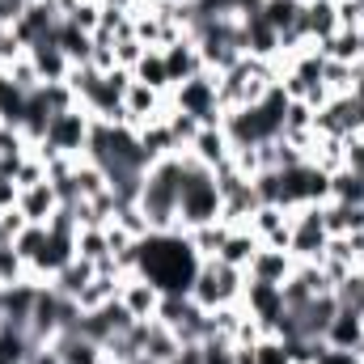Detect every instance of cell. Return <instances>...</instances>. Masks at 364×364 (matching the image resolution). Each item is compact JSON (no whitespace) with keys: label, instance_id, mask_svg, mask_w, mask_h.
I'll return each mask as SVG.
<instances>
[{"label":"cell","instance_id":"5","mask_svg":"<svg viewBox=\"0 0 364 364\" xmlns=\"http://www.w3.org/2000/svg\"><path fill=\"white\" fill-rule=\"evenodd\" d=\"M90 136H93V114L81 110V106H68V110L51 114L47 136L34 144V153H38L43 161H55V157H85Z\"/></svg>","mask_w":364,"mask_h":364},{"label":"cell","instance_id":"4","mask_svg":"<svg viewBox=\"0 0 364 364\" xmlns=\"http://www.w3.org/2000/svg\"><path fill=\"white\" fill-rule=\"evenodd\" d=\"M275 85H279L275 64H272V60H259V55H242L229 73H220V77H216V93H220L225 114H229V110H242V106L263 102Z\"/></svg>","mask_w":364,"mask_h":364},{"label":"cell","instance_id":"14","mask_svg":"<svg viewBox=\"0 0 364 364\" xmlns=\"http://www.w3.org/2000/svg\"><path fill=\"white\" fill-rule=\"evenodd\" d=\"M47 348L55 352V360H60V364H106V348H102L97 339H90L81 326L60 331Z\"/></svg>","mask_w":364,"mask_h":364},{"label":"cell","instance_id":"8","mask_svg":"<svg viewBox=\"0 0 364 364\" xmlns=\"http://www.w3.org/2000/svg\"><path fill=\"white\" fill-rule=\"evenodd\" d=\"M331 246V233H326V216H322V203H305L292 212V237H288V255L296 263H322Z\"/></svg>","mask_w":364,"mask_h":364},{"label":"cell","instance_id":"3","mask_svg":"<svg viewBox=\"0 0 364 364\" xmlns=\"http://www.w3.org/2000/svg\"><path fill=\"white\" fill-rule=\"evenodd\" d=\"M220 220V182L216 170L199 166L191 153H182V195H178V229H195V225H212Z\"/></svg>","mask_w":364,"mask_h":364},{"label":"cell","instance_id":"39","mask_svg":"<svg viewBox=\"0 0 364 364\" xmlns=\"http://www.w3.org/2000/svg\"><path fill=\"white\" fill-rule=\"evenodd\" d=\"M26 55V43H21V34L13 30V26H0V68H9L13 60H21Z\"/></svg>","mask_w":364,"mask_h":364},{"label":"cell","instance_id":"21","mask_svg":"<svg viewBox=\"0 0 364 364\" xmlns=\"http://www.w3.org/2000/svg\"><path fill=\"white\" fill-rule=\"evenodd\" d=\"M296 267V259L288 250H275V246H259L250 267H246V279H263V284H284Z\"/></svg>","mask_w":364,"mask_h":364},{"label":"cell","instance_id":"40","mask_svg":"<svg viewBox=\"0 0 364 364\" xmlns=\"http://www.w3.org/2000/svg\"><path fill=\"white\" fill-rule=\"evenodd\" d=\"M26 225H30V220H26V216H21L17 208L0 212V246H13V242H17V233H21Z\"/></svg>","mask_w":364,"mask_h":364},{"label":"cell","instance_id":"12","mask_svg":"<svg viewBox=\"0 0 364 364\" xmlns=\"http://www.w3.org/2000/svg\"><path fill=\"white\" fill-rule=\"evenodd\" d=\"M132 335H136L140 356H149V360H157V364H170L182 352V339L161 322V318H153V322H136Z\"/></svg>","mask_w":364,"mask_h":364},{"label":"cell","instance_id":"32","mask_svg":"<svg viewBox=\"0 0 364 364\" xmlns=\"http://www.w3.org/2000/svg\"><path fill=\"white\" fill-rule=\"evenodd\" d=\"M43 246H47V225H26V229L17 233V242H13V250L26 259V267H34V263H38Z\"/></svg>","mask_w":364,"mask_h":364},{"label":"cell","instance_id":"22","mask_svg":"<svg viewBox=\"0 0 364 364\" xmlns=\"http://www.w3.org/2000/svg\"><path fill=\"white\" fill-rule=\"evenodd\" d=\"M161 55H166V68H170V81H174V85H182V81H191V77H199V73H203L199 47H195V38H191V34H182L178 43L161 47Z\"/></svg>","mask_w":364,"mask_h":364},{"label":"cell","instance_id":"25","mask_svg":"<svg viewBox=\"0 0 364 364\" xmlns=\"http://www.w3.org/2000/svg\"><path fill=\"white\" fill-rule=\"evenodd\" d=\"M263 242L250 233V225H233L229 229V237H225V246H220V263H229V267H237V272H246L250 267V259H255V250H259Z\"/></svg>","mask_w":364,"mask_h":364},{"label":"cell","instance_id":"33","mask_svg":"<svg viewBox=\"0 0 364 364\" xmlns=\"http://www.w3.org/2000/svg\"><path fill=\"white\" fill-rule=\"evenodd\" d=\"M26 279H34L30 267H26V259H21L13 246H0V284L13 288V284H26Z\"/></svg>","mask_w":364,"mask_h":364},{"label":"cell","instance_id":"30","mask_svg":"<svg viewBox=\"0 0 364 364\" xmlns=\"http://www.w3.org/2000/svg\"><path fill=\"white\" fill-rule=\"evenodd\" d=\"M132 81H140V85H149V90H157V93H170V90H174L170 68H166V55H161L157 47H149V51H144V60L132 68Z\"/></svg>","mask_w":364,"mask_h":364},{"label":"cell","instance_id":"7","mask_svg":"<svg viewBox=\"0 0 364 364\" xmlns=\"http://www.w3.org/2000/svg\"><path fill=\"white\" fill-rule=\"evenodd\" d=\"M170 106L195 119L199 127H220L225 123V106H220V93H216V77L212 73H199L191 81H182L170 90Z\"/></svg>","mask_w":364,"mask_h":364},{"label":"cell","instance_id":"26","mask_svg":"<svg viewBox=\"0 0 364 364\" xmlns=\"http://www.w3.org/2000/svg\"><path fill=\"white\" fill-rule=\"evenodd\" d=\"M322 216H326V233H331V237H348V233H360L364 229V203L326 199V203H322Z\"/></svg>","mask_w":364,"mask_h":364},{"label":"cell","instance_id":"1","mask_svg":"<svg viewBox=\"0 0 364 364\" xmlns=\"http://www.w3.org/2000/svg\"><path fill=\"white\" fill-rule=\"evenodd\" d=\"M199 272V255L186 242V233H149L140 237V275L157 284L161 292H191Z\"/></svg>","mask_w":364,"mask_h":364},{"label":"cell","instance_id":"29","mask_svg":"<svg viewBox=\"0 0 364 364\" xmlns=\"http://www.w3.org/2000/svg\"><path fill=\"white\" fill-rule=\"evenodd\" d=\"M93 275H97V267H93V263H85V259H73L68 267H60V272L51 275L47 284H51V288H55L60 296H68V301H77V296L85 292V284H90Z\"/></svg>","mask_w":364,"mask_h":364},{"label":"cell","instance_id":"10","mask_svg":"<svg viewBox=\"0 0 364 364\" xmlns=\"http://www.w3.org/2000/svg\"><path fill=\"white\" fill-rule=\"evenodd\" d=\"M170 114V93H157L149 90V85H140V81H132L127 93H123V123L127 127H149V123H157V119H166Z\"/></svg>","mask_w":364,"mask_h":364},{"label":"cell","instance_id":"9","mask_svg":"<svg viewBox=\"0 0 364 364\" xmlns=\"http://www.w3.org/2000/svg\"><path fill=\"white\" fill-rule=\"evenodd\" d=\"M314 132H318V136H335V140L364 136V102H360V93H339V97H331L322 110H314Z\"/></svg>","mask_w":364,"mask_h":364},{"label":"cell","instance_id":"20","mask_svg":"<svg viewBox=\"0 0 364 364\" xmlns=\"http://www.w3.org/2000/svg\"><path fill=\"white\" fill-rule=\"evenodd\" d=\"M17 212H21L30 225H47V220L60 212V195H55L51 178L38 182V186H26V191L17 195Z\"/></svg>","mask_w":364,"mask_h":364},{"label":"cell","instance_id":"23","mask_svg":"<svg viewBox=\"0 0 364 364\" xmlns=\"http://www.w3.org/2000/svg\"><path fill=\"white\" fill-rule=\"evenodd\" d=\"M301 30H305L309 43H326V38L339 30V4H335V0H305Z\"/></svg>","mask_w":364,"mask_h":364},{"label":"cell","instance_id":"17","mask_svg":"<svg viewBox=\"0 0 364 364\" xmlns=\"http://www.w3.org/2000/svg\"><path fill=\"white\" fill-rule=\"evenodd\" d=\"M186 153H191L199 166H208V170H220V166H229V157H233V144H229L225 127H199V132H195V140L186 144Z\"/></svg>","mask_w":364,"mask_h":364},{"label":"cell","instance_id":"35","mask_svg":"<svg viewBox=\"0 0 364 364\" xmlns=\"http://www.w3.org/2000/svg\"><path fill=\"white\" fill-rule=\"evenodd\" d=\"M13 182H17V191H26V186H38V182H47V161L30 149L26 157H21V166H17V174H13Z\"/></svg>","mask_w":364,"mask_h":364},{"label":"cell","instance_id":"34","mask_svg":"<svg viewBox=\"0 0 364 364\" xmlns=\"http://www.w3.org/2000/svg\"><path fill=\"white\" fill-rule=\"evenodd\" d=\"M331 199H343V203H364V178L348 174V170H335V174H331Z\"/></svg>","mask_w":364,"mask_h":364},{"label":"cell","instance_id":"11","mask_svg":"<svg viewBox=\"0 0 364 364\" xmlns=\"http://www.w3.org/2000/svg\"><path fill=\"white\" fill-rule=\"evenodd\" d=\"M136 326V318L127 314V305L114 296V301H106V305H97L90 314H81V331L97 339V343H110V339H119V335H127Z\"/></svg>","mask_w":364,"mask_h":364},{"label":"cell","instance_id":"6","mask_svg":"<svg viewBox=\"0 0 364 364\" xmlns=\"http://www.w3.org/2000/svg\"><path fill=\"white\" fill-rule=\"evenodd\" d=\"M246 292V272L220 263V259H199V272L191 284V301L208 314V309H220V305H237Z\"/></svg>","mask_w":364,"mask_h":364},{"label":"cell","instance_id":"43","mask_svg":"<svg viewBox=\"0 0 364 364\" xmlns=\"http://www.w3.org/2000/svg\"><path fill=\"white\" fill-rule=\"evenodd\" d=\"M0 309H4V284H0Z\"/></svg>","mask_w":364,"mask_h":364},{"label":"cell","instance_id":"31","mask_svg":"<svg viewBox=\"0 0 364 364\" xmlns=\"http://www.w3.org/2000/svg\"><path fill=\"white\" fill-rule=\"evenodd\" d=\"M229 229H233V225H225V220L195 225V229H186V242L195 246V255H199V259H216V255H220V246H225V237H229Z\"/></svg>","mask_w":364,"mask_h":364},{"label":"cell","instance_id":"16","mask_svg":"<svg viewBox=\"0 0 364 364\" xmlns=\"http://www.w3.org/2000/svg\"><path fill=\"white\" fill-rule=\"evenodd\" d=\"M242 309H246L250 318H259V322L267 326V335H272L275 318L284 314V292H279V284L246 279V292H242Z\"/></svg>","mask_w":364,"mask_h":364},{"label":"cell","instance_id":"28","mask_svg":"<svg viewBox=\"0 0 364 364\" xmlns=\"http://www.w3.org/2000/svg\"><path fill=\"white\" fill-rule=\"evenodd\" d=\"M51 38H55V47L68 55V64H90V55H93V34H85L81 26H73V21L64 17V21L55 26V34H51Z\"/></svg>","mask_w":364,"mask_h":364},{"label":"cell","instance_id":"13","mask_svg":"<svg viewBox=\"0 0 364 364\" xmlns=\"http://www.w3.org/2000/svg\"><path fill=\"white\" fill-rule=\"evenodd\" d=\"M161 296H166V292H161L157 284H149L140 272L119 279V301L127 305V314H132L136 322H153L157 309H161Z\"/></svg>","mask_w":364,"mask_h":364},{"label":"cell","instance_id":"41","mask_svg":"<svg viewBox=\"0 0 364 364\" xmlns=\"http://www.w3.org/2000/svg\"><path fill=\"white\" fill-rule=\"evenodd\" d=\"M343 170L356 174V178H364V136H352V140H348V149H343Z\"/></svg>","mask_w":364,"mask_h":364},{"label":"cell","instance_id":"36","mask_svg":"<svg viewBox=\"0 0 364 364\" xmlns=\"http://www.w3.org/2000/svg\"><path fill=\"white\" fill-rule=\"evenodd\" d=\"M255 364H292V352L279 335H263L255 343Z\"/></svg>","mask_w":364,"mask_h":364},{"label":"cell","instance_id":"19","mask_svg":"<svg viewBox=\"0 0 364 364\" xmlns=\"http://www.w3.org/2000/svg\"><path fill=\"white\" fill-rule=\"evenodd\" d=\"M26 55H30V64L38 68L43 85H51V81H68V73H73V64H68V55L55 47V38H38V43H30Z\"/></svg>","mask_w":364,"mask_h":364},{"label":"cell","instance_id":"24","mask_svg":"<svg viewBox=\"0 0 364 364\" xmlns=\"http://www.w3.org/2000/svg\"><path fill=\"white\" fill-rule=\"evenodd\" d=\"M242 43H246V55H259V60H275L279 55V34L263 21V13L242 17Z\"/></svg>","mask_w":364,"mask_h":364},{"label":"cell","instance_id":"44","mask_svg":"<svg viewBox=\"0 0 364 364\" xmlns=\"http://www.w3.org/2000/svg\"><path fill=\"white\" fill-rule=\"evenodd\" d=\"M360 233H364V229H360Z\"/></svg>","mask_w":364,"mask_h":364},{"label":"cell","instance_id":"15","mask_svg":"<svg viewBox=\"0 0 364 364\" xmlns=\"http://www.w3.org/2000/svg\"><path fill=\"white\" fill-rule=\"evenodd\" d=\"M250 233H255L263 246L288 250V237H292V212L279 208V203H263V208L250 216Z\"/></svg>","mask_w":364,"mask_h":364},{"label":"cell","instance_id":"37","mask_svg":"<svg viewBox=\"0 0 364 364\" xmlns=\"http://www.w3.org/2000/svg\"><path fill=\"white\" fill-rule=\"evenodd\" d=\"M4 73H9V81H13V85H17L21 93H34L38 85H43V77H38V68L30 64V55H21V60H13V64H9Z\"/></svg>","mask_w":364,"mask_h":364},{"label":"cell","instance_id":"42","mask_svg":"<svg viewBox=\"0 0 364 364\" xmlns=\"http://www.w3.org/2000/svg\"><path fill=\"white\" fill-rule=\"evenodd\" d=\"M17 195H21V191H17V182H13V178H4V174H0V212H9V208H17Z\"/></svg>","mask_w":364,"mask_h":364},{"label":"cell","instance_id":"38","mask_svg":"<svg viewBox=\"0 0 364 364\" xmlns=\"http://www.w3.org/2000/svg\"><path fill=\"white\" fill-rule=\"evenodd\" d=\"M144 51H149V47H144V43H140L136 34H132V38H119V43H114V64L132 73V68H136V64L144 60Z\"/></svg>","mask_w":364,"mask_h":364},{"label":"cell","instance_id":"18","mask_svg":"<svg viewBox=\"0 0 364 364\" xmlns=\"http://www.w3.org/2000/svg\"><path fill=\"white\" fill-rule=\"evenodd\" d=\"M360 335H364V314H360V309L339 305V314L331 318V326H326L322 343H326V348H335V352H352V356H356Z\"/></svg>","mask_w":364,"mask_h":364},{"label":"cell","instance_id":"27","mask_svg":"<svg viewBox=\"0 0 364 364\" xmlns=\"http://www.w3.org/2000/svg\"><path fill=\"white\" fill-rule=\"evenodd\" d=\"M77 259L93 263L97 272H114L110 263V242H106V225H90V229H77Z\"/></svg>","mask_w":364,"mask_h":364},{"label":"cell","instance_id":"2","mask_svg":"<svg viewBox=\"0 0 364 364\" xmlns=\"http://www.w3.org/2000/svg\"><path fill=\"white\" fill-rule=\"evenodd\" d=\"M178 195H182V153L157 157L144 170L140 199H136L140 216L149 220V233H174L178 229Z\"/></svg>","mask_w":364,"mask_h":364}]
</instances>
